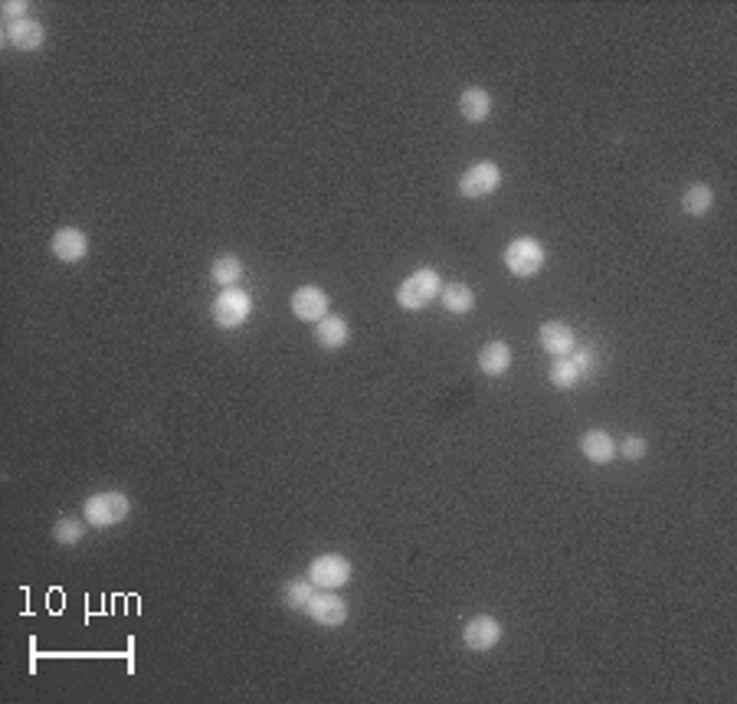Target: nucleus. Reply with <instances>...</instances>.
<instances>
[{"label": "nucleus", "instance_id": "1", "mask_svg": "<svg viewBox=\"0 0 737 704\" xmlns=\"http://www.w3.org/2000/svg\"><path fill=\"white\" fill-rule=\"evenodd\" d=\"M439 292H443V282H439L436 269H416L413 275H407L403 285L397 289V302H400V308H407V312H420V308H426Z\"/></svg>", "mask_w": 737, "mask_h": 704}, {"label": "nucleus", "instance_id": "2", "mask_svg": "<svg viewBox=\"0 0 737 704\" xmlns=\"http://www.w3.org/2000/svg\"><path fill=\"white\" fill-rule=\"evenodd\" d=\"M128 511H131V501L121 491H98V495H92L86 501L82 514H86V521L92 528H112V524L128 518Z\"/></svg>", "mask_w": 737, "mask_h": 704}, {"label": "nucleus", "instance_id": "3", "mask_svg": "<svg viewBox=\"0 0 737 704\" xmlns=\"http://www.w3.org/2000/svg\"><path fill=\"white\" fill-rule=\"evenodd\" d=\"M541 266H544V246L534 236L515 239L508 250H505V269H508L511 275L528 279L534 272H541Z\"/></svg>", "mask_w": 737, "mask_h": 704}, {"label": "nucleus", "instance_id": "4", "mask_svg": "<svg viewBox=\"0 0 737 704\" xmlns=\"http://www.w3.org/2000/svg\"><path fill=\"white\" fill-rule=\"evenodd\" d=\"M308 580H312L318 590H337L351 580V561L341 557V553H322L308 563Z\"/></svg>", "mask_w": 737, "mask_h": 704}, {"label": "nucleus", "instance_id": "5", "mask_svg": "<svg viewBox=\"0 0 737 704\" xmlns=\"http://www.w3.org/2000/svg\"><path fill=\"white\" fill-rule=\"evenodd\" d=\"M252 312V298L243 289H223L220 292V298L213 302V321H217L220 328H239L246 318H250Z\"/></svg>", "mask_w": 737, "mask_h": 704}, {"label": "nucleus", "instance_id": "6", "mask_svg": "<svg viewBox=\"0 0 737 704\" xmlns=\"http://www.w3.org/2000/svg\"><path fill=\"white\" fill-rule=\"evenodd\" d=\"M501 184V167L492 161H478L472 164L462 177H459V194L469 197V200H478V197H488L492 190H499Z\"/></svg>", "mask_w": 737, "mask_h": 704}, {"label": "nucleus", "instance_id": "7", "mask_svg": "<svg viewBox=\"0 0 737 704\" xmlns=\"http://www.w3.org/2000/svg\"><path fill=\"white\" fill-rule=\"evenodd\" d=\"M305 613H308V616H312L318 626L335 629V626H341V623L347 619V603L337 593H331V590H325V593H318V590H314L312 603L305 607Z\"/></svg>", "mask_w": 737, "mask_h": 704}, {"label": "nucleus", "instance_id": "8", "mask_svg": "<svg viewBox=\"0 0 737 704\" xmlns=\"http://www.w3.org/2000/svg\"><path fill=\"white\" fill-rule=\"evenodd\" d=\"M501 639V623L492 616H476L469 619L466 629H462V642H466V649L472 652H488L495 649Z\"/></svg>", "mask_w": 737, "mask_h": 704}, {"label": "nucleus", "instance_id": "9", "mask_svg": "<svg viewBox=\"0 0 737 704\" xmlns=\"http://www.w3.org/2000/svg\"><path fill=\"white\" fill-rule=\"evenodd\" d=\"M292 312L295 318H302V321H322L328 314V295L325 289H318V285H302L299 292L292 295Z\"/></svg>", "mask_w": 737, "mask_h": 704}, {"label": "nucleus", "instance_id": "10", "mask_svg": "<svg viewBox=\"0 0 737 704\" xmlns=\"http://www.w3.org/2000/svg\"><path fill=\"white\" fill-rule=\"evenodd\" d=\"M50 246H53L56 259H63V262H79V259H86L89 256V236L76 227L56 229V236H53Z\"/></svg>", "mask_w": 737, "mask_h": 704}, {"label": "nucleus", "instance_id": "11", "mask_svg": "<svg viewBox=\"0 0 737 704\" xmlns=\"http://www.w3.org/2000/svg\"><path fill=\"white\" fill-rule=\"evenodd\" d=\"M4 40L13 46V50H23V53H30V50H40L46 40V30L40 27V20H30V17H23V20L17 23H7V33H4Z\"/></svg>", "mask_w": 737, "mask_h": 704}, {"label": "nucleus", "instance_id": "12", "mask_svg": "<svg viewBox=\"0 0 737 704\" xmlns=\"http://www.w3.org/2000/svg\"><path fill=\"white\" fill-rule=\"evenodd\" d=\"M541 347L547 354H554V358H567V354H574L577 337H574V331H570V325H564V321H544Z\"/></svg>", "mask_w": 737, "mask_h": 704}, {"label": "nucleus", "instance_id": "13", "mask_svg": "<svg viewBox=\"0 0 737 704\" xmlns=\"http://www.w3.org/2000/svg\"><path fill=\"white\" fill-rule=\"evenodd\" d=\"M580 453H584L593 466H607L609 459H613V453H617V443H613V436H609L607 429H590V433H584V439H580Z\"/></svg>", "mask_w": 737, "mask_h": 704}, {"label": "nucleus", "instance_id": "14", "mask_svg": "<svg viewBox=\"0 0 737 704\" xmlns=\"http://www.w3.org/2000/svg\"><path fill=\"white\" fill-rule=\"evenodd\" d=\"M347 337H351V328H347L345 318H335V314H325L318 328H314V341L325 347V351H335V347H345Z\"/></svg>", "mask_w": 737, "mask_h": 704}, {"label": "nucleus", "instance_id": "15", "mask_svg": "<svg viewBox=\"0 0 737 704\" xmlns=\"http://www.w3.org/2000/svg\"><path fill=\"white\" fill-rule=\"evenodd\" d=\"M478 367L485 370L488 377H501V374L511 367V347L505 344V341H488V344L478 351Z\"/></svg>", "mask_w": 737, "mask_h": 704}, {"label": "nucleus", "instance_id": "16", "mask_svg": "<svg viewBox=\"0 0 737 704\" xmlns=\"http://www.w3.org/2000/svg\"><path fill=\"white\" fill-rule=\"evenodd\" d=\"M459 112H462V119L466 121H485L488 112H492V96L478 86L466 89L462 98H459Z\"/></svg>", "mask_w": 737, "mask_h": 704}, {"label": "nucleus", "instance_id": "17", "mask_svg": "<svg viewBox=\"0 0 737 704\" xmlns=\"http://www.w3.org/2000/svg\"><path fill=\"white\" fill-rule=\"evenodd\" d=\"M443 308L449 314H469L472 312V305H476V295H472V289L469 285H462V282H449L443 292Z\"/></svg>", "mask_w": 737, "mask_h": 704}, {"label": "nucleus", "instance_id": "18", "mask_svg": "<svg viewBox=\"0 0 737 704\" xmlns=\"http://www.w3.org/2000/svg\"><path fill=\"white\" fill-rule=\"evenodd\" d=\"M715 206V194L708 184H692L682 197V210L688 217H705L708 210Z\"/></svg>", "mask_w": 737, "mask_h": 704}, {"label": "nucleus", "instance_id": "19", "mask_svg": "<svg viewBox=\"0 0 737 704\" xmlns=\"http://www.w3.org/2000/svg\"><path fill=\"white\" fill-rule=\"evenodd\" d=\"M210 275H213L217 285L233 289V285L243 279V259H237V256H220V259H213V266H210Z\"/></svg>", "mask_w": 737, "mask_h": 704}, {"label": "nucleus", "instance_id": "20", "mask_svg": "<svg viewBox=\"0 0 737 704\" xmlns=\"http://www.w3.org/2000/svg\"><path fill=\"white\" fill-rule=\"evenodd\" d=\"M584 380V374L577 370V364L570 360V354L567 358H554L551 364V383L557 387V391H570V387H577Z\"/></svg>", "mask_w": 737, "mask_h": 704}, {"label": "nucleus", "instance_id": "21", "mask_svg": "<svg viewBox=\"0 0 737 704\" xmlns=\"http://www.w3.org/2000/svg\"><path fill=\"white\" fill-rule=\"evenodd\" d=\"M314 590H318V586H314L308 576H305V580H292V584L283 586V603L289 609H305L308 603H312Z\"/></svg>", "mask_w": 737, "mask_h": 704}, {"label": "nucleus", "instance_id": "22", "mask_svg": "<svg viewBox=\"0 0 737 704\" xmlns=\"http://www.w3.org/2000/svg\"><path fill=\"white\" fill-rule=\"evenodd\" d=\"M53 538H56V544H66V547H69V544H79L82 538H86V524H82V518L66 514V518L56 521Z\"/></svg>", "mask_w": 737, "mask_h": 704}, {"label": "nucleus", "instance_id": "23", "mask_svg": "<svg viewBox=\"0 0 737 704\" xmlns=\"http://www.w3.org/2000/svg\"><path fill=\"white\" fill-rule=\"evenodd\" d=\"M570 360H574L577 370H580L584 377H590V374H593V367L600 364V354H596L593 344H584L580 351H577V354H570Z\"/></svg>", "mask_w": 737, "mask_h": 704}, {"label": "nucleus", "instance_id": "24", "mask_svg": "<svg viewBox=\"0 0 737 704\" xmlns=\"http://www.w3.org/2000/svg\"><path fill=\"white\" fill-rule=\"evenodd\" d=\"M619 449H623V455H626L629 462H640L642 455H646V449H649V445H646V439H642V436H629L626 443L619 445Z\"/></svg>", "mask_w": 737, "mask_h": 704}, {"label": "nucleus", "instance_id": "25", "mask_svg": "<svg viewBox=\"0 0 737 704\" xmlns=\"http://www.w3.org/2000/svg\"><path fill=\"white\" fill-rule=\"evenodd\" d=\"M20 13H27V4H23V0H11V4H4V20L17 23V20H23Z\"/></svg>", "mask_w": 737, "mask_h": 704}]
</instances>
